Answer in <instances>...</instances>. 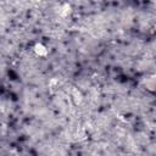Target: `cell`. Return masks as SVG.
<instances>
[{
  "label": "cell",
  "instance_id": "obj_1",
  "mask_svg": "<svg viewBox=\"0 0 156 156\" xmlns=\"http://www.w3.org/2000/svg\"><path fill=\"white\" fill-rule=\"evenodd\" d=\"M35 51L39 54V55H45L46 54V49L42 44H37L35 45Z\"/></svg>",
  "mask_w": 156,
  "mask_h": 156
}]
</instances>
